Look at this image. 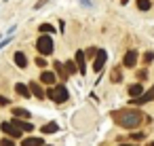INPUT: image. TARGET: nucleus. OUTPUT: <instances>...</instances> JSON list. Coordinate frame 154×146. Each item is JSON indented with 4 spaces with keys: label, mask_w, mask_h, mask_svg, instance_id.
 <instances>
[{
    "label": "nucleus",
    "mask_w": 154,
    "mask_h": 146,
    "mask_svg": "<svg viewBox=\"0 0 154 146\" xmlns=\"http://www.w3.org/2000/svg\"><path fill=\"white\" fill-rule=\"evenodd\" d=\"M63 68H66V72H68V74H74V72H78V70H76V64H74L72 59H70V62H66V66H63Z\"/></svg>",
    "instance_id": "19"
},
{
    "label": "nucleus",
    "mask_w": 154,
    "mask_h": 146,
    "mask_svg": "<svg viewBox=\"0 0 154 146\" xmlns=\"http://www.w3.org/2000/svg\"><path fill=\"white\" fill-rule=\"evenodd\" d=\"M122 64H125V68H133V66L137 64V53H135V51H129V53L125 55Z\"/></svg>",
    "instance_id": "8"
},
{
    "label": "nucleus",
    "mask_w": 154,
    "mask_h": 146,
    "mask_svg": "<svg viewBox=\"0 0 154 146\" xmlns=\"http://www.w3.org/2000/svg\"><path fill=\"white\" fill-rule=\"evenodd\" d=\"M112 119H114V123L120 125L122 129H135V127H139L141 121H143L141 112H137V110H127V108L112 112Z\"/></svg>",
    "instance_id": "1"
},
{
    "label": "nucleus",
    "mask_w": 154,
    "mask_h": 146,
    "mask_svg": "<svg viewBox=\"0 0 154 146\" xmlns=\"http://www.w3.org/2000/svg\"><path fill=\"white\" fill-rule=\"evenodd\" d=\"M0 129H2L7 135H11V138H21V129L17 127V125H13L11 121H7V123H2L0 125Z\"/></svg>",
    "instance_id": "4"
},
{
    "label": "nucleus",
    "mask_w": 154,
    "mask_h": 146,
    "mask_svg": "<svg viewBox=\"0 0 154 146\" xmlns=\"http://www.w3.org/2000/svg\"><path fill=\"white\" fill-rule=\"evenodd\" d=\"M42 144H45V140L42 138H34V135L21 140V146H42Z\"/></svg>",
    "instance_id": "10"
},
{
    "label": "nucleus",
    "mask_w": 154,
    "mask_h": 146,
    "mask_svg": "<svg viewBox=\"0 0 154 146\" xmlns=\"http://www.w3.org/2000/svg\"><path fill=\"white\" fill-rule=\"evenodd\" d=\"M40 32H42V34H51V32H55V28H53L51 24H42V26H40Z\"/></svg>",
    "instance_id": "21"
},
{
    "label": "nucleus",
    "mask_w": 154,
    "mask_h": 146,
    "mask_svg": "<svg viewBox=\"0 0 154 146\" xmlns=\"http://www.w3.org/2000/svg\"><path fill=\"white\" fill-rule=\"evenodd\" d=\"M47 95H49L53 102H57V104H63V102H68V97H70V91H68V87H66V85H53V87L47 91Z\"/></svg>",
    "instance_id": "2"
},
{
    "label": "nucleus",
    "mask_w": 154,
    "mask_h": 146,
    "mask_svg": "<svg viewBox=\"0 0 154 146\" xmlns=\"http://www.w3.org/2000/svg\"><path fill=\"white\" fill-rule=\"evenodd\" d=\"M110 78H112L114 83H118V81H120V70H118V68H114V70H112V76H110Z\"/></svg>",
    "instance_id": "22"
},
{
    "label": "nucleus",
    "mask_w": 154,
    "mask_h": 146,
    "mask_svg": "<svg viewBox=\"0 0 154 146\" xmlns=\"http://www.w3.org/2000/svg\"><path fill=\"white\" fill-rule=\"evenodd\" d=\"M131 140H143V133H133Z\"/></svg>",
    "instance_id": "30"
},
{
    "label": "nucleus",
    "mask_w": 154,
    "mask_h": 146,
    "mask_svg": "<svg viewBox=\"0 0 154 146\" xmlns=\"http://www.w3.org/2000/svg\"><path fill=\"white\" fill-rule=\"evenodd\" d=\"M55 131H59V125H57V123H47V125H42V133H55Z\"/></svg>",
    "instance_id": "16"
},
{
    "label": "nucleus",
    "mask_w": 154,
    "mask_h": 146,
    "mask_svg": "<svg viewBox=\"0 0 154 146\" xmlns=\"http://www.w3.org/2000/svg\"><path fill=\"white\" fill-rule=\"evenodd\" d=\"M143 59H146V62H152V59H154V53H152V51H148V53L143 55Z\"/></svg>",
    "instance_id": "27"
},
{
    "label": "nucleus",
    "mask_w": 154,
    "mask_h": 146,
    "mask_svg": "<svg viewBox=\"0 0 154 146\" xmlns=\"http://www.w3.org/2000/svg\"><path fill=\"white\" fill-rule=\"evenodd\" d=\"M154 97V91L150 89L148 93H141V95H137V97H133V104H137V106H141V104H148L150 100Z\"/></svg>",
    "instance_id": "7"
},
{
    "label": "nucleus",
    "mask_w": 154,
    "mask_h": 146,
    "mask_svg": "<svg viewBox=\"0 0 154 146\" xmlns=\"http://www.w3.org/2000/svg\"><path fill=\"white\" fill-rule=\"evenodd\" d=\"M55 70H57V76H61V78H68V72H66V68H63V64H59V62H55Z\"/></svg>",
    "instance_id": "18"
},
{
    "label": "nucleus",
    "mask_w": 154,
    "mask_h": 146,
    "mask_svg": "<svg viewBox=\"0 0 154 146\" xmlns=\"http://www.w3.org/2000/svg\"><path fill=\"white\" fill-rule=\"evenodd\" d=\"M85 59H87V55H85L82 51H76V70H78L80 74H87V66H85Z\"/></svg>",
    "instance_id": "5"
},
{
    "label": "nucleus",
    "mask_w": 154,
    "mask_h": 146,
    "mask_svg": "<svg viewBox=\"0 0 154 146\" xmlns=\"http://www.w3.org/2000/svg\"><path fill=\"white\" fill-rule=\"evenodd\" d=\"M42 146H45V144H42Z\"/></svg>",
    "instance_id": "33"
},
{
    "label": "nucleus",
    "mask_w": 154,
    "mask_h": 146,
    "mask_svg": "<svg viewBox=\"0 0 154 146\" xmlns=\"http://www.w3.org/2000/svg\"><path fill=\"white\" fill-rule=\"evenodd\" d=\"M15 91H17L19 95H23V97H30V95H32V93H30V89H28L26 85H21V83H17V85H15Z\"/></svg>",
    "instance_id": "15"
},
{
    "label": "nucleus",
    "mask_w": 154,
    "mask_h": 146,
    "mask_svg": "<svg viewBox=\"0 0 154 146\" xmlns=\"http://www.w3.org/2000/svg\"><path fill=\"white\" fill-rule=\"evenodd\" d=\"M152 91H154V85H152Z\"/></svg>",
    "instance_id": "32"
},
{
    "label": "nucleus",
    "mask_w": 154,
    "mask_h": 146,
    "mask_svg": "<svg viewBox=\"0 0 154 146\" xmlns=\"http://www.w3.org/2000/svg\"><path fill=\"white\" fill-rule=\"evenodd\" d=\"M36 64H38L40 68H45V64H47V62H45V57H36Z\"/></svg>",
    "instance_id": "28"
},
{
    "label": "nucleus",
    "mask_w": 154,
    "mask_h": 146,
    "mask_svg": "<svg viewBox=\"0 0 154 146\" xmlns=\"http://www.w3.org/2000/svg\"><path fill=\"white\" fill-rule=\"evenodd\" d=\"M120 146H133V144H120Z\"/></svg>",
    "instance_id": "31"
},
{
    "label": "nucleus",
    "mask_w": 154,
    "mask_h": 146,
    "mask_svg": "<svg viewBox=\"0 0 154 146\" xmlns=\"http://www.w3.org/2000/svg\"><path fill=\"white\" fill-rule=\"evenodd\" d=\"M146 76H148V72H146V70H139V72H137V78H139V83H141Z\"/></svg>",
    "instance_id": "23"
},
{
    "label": "nucleus",
    "mask_w": 154,
    "mask_h": 146,
    "mask_svg": "<svg viewBox=\"0 0 154 146\" xmlns=\"http://www.w3.org/2000/svg\"><path fill=\"white\" fill-rule=\"evenodd\" d=\"M11 123H13V125H17L21 131H32V129H34V125H32V123H28V121H21V119H17V116H15Z\"/></svg>",
    "instance_id": "9"
},
{
    "label": "nucleus",
    "mask_w": 154,
    "mask_h": 146,
    "mask_svg": "<svg viewBox=\"0 0 154 146\" xmlns=\"http://www.w3.org/2000/svg\"><path fill=\"white\" fill-rule=\"evenodd\" d=\"M47 2H49V0H38V2L34 5V9H42V7H45Z\"/></svg>",
    "instance_id": "24"
},
{
    "label": "nucleus",
    "mask_w": 154,
    "mask_h": 146,
    "mask_svg": "<svg viewBox=\"0 0 154 146\" xmlns=\"http://www.w3.org/2000/svg\"><path fill=\"white\" fill-rule=\"evenodd\" d=\"M137 7H139L141 11H148V9L152 7V2H150V0H137Z\"/></svg>",
    "instance_id": "20"
},
{
    "label": "nucleus",
    "mask_w": 154,
    "mask_h": 146,
    "mask_svg": "<svg viewBox=\"0 0 154 146\" xmlns=\"http://www.w3.org/2000/svg\"><path fill=\"white\" fill-rule=\"evenodd\" d=\"M28 89H32L30 93H32V95H36L38 100H42V97H45V91L38 87V83H30V87H28Z\"/></svg>",
    "instance_id": "13"
},
{
    "label": "nucleus",
    "mask_w": 154,
    "mask_h": 146,
    "mask_svg": "<svg viewBox=\"0 0 154 146\" xmlns=\"http://www.w3.org/2000/svg\"><path fill=\"white\" fill-rule=\"evenodd\" d=\"M36 49H38L40 55H51V53H53V38L47 36V34L38 36V40H36Z\"/></svg>",
    "instance_id": "3"
},
{
    "label": "nucleus",
    "mask_w": 154,
    "mask_h": 146,
    "mask_svg": "<svg viewBox=\"0 0 154 146\" xmlns=\"http://www.w3.org/2000/svg\"><path fill=\"white\" fill-rule=\"evenodd\" d=\"M40 81L45 85H55V72H42L40 74Z\"/></svg>",
    "instance_id": "11"
},
{
    "label": "nucleus",
    "mask_w": 154,
    "mask_h": 146,
    "mask_svg": "<svg viewBox=\"0 0 154 146\" xmlns=\"http://www.w3.org/2000/svg\"><path fill=\"white\" fill-rule=\"evenodd\" d=\"M13 114H15L17 119H30V112H28L26 108H13Z\"/></svg>",
    "instance_id": "17"
},
{
    "label": "nucleus",
    "mask_w": 154,
    "mask_h": 146,
    "mask_svg": "<svg viewBox=\"0 0 154 146\" xmlns=\"http://www.w3.org/2000/svg\"><path fill=\"white\" fill-rule=\"evenodd\" d=\"M9 43H11V38H5V40H0V49H5Z\"/></svg>",
    "instance_id": "29"
},
{
    "label": "nucleus",
    "mask_w": 154,
    "mask_h": 146,
    "mask_svg": "<svg viewBox=\"0 0 154 146\" xmlns=\"http://www.w3.org/2000/svg\"><path fill=\"white\" fill-rule=\"evenodd\" d=\"M141 93H143L141 83H135V85H131V87H129V95H131V97H137V95H141Z\"/></svg>",
    "instance_id": "12"
},
{
    "label": "nucleus",
    "mask_w": 154,
    "mask_h": 146,
    "mask_svg": "<svg viewBox=\"0 0 154 146\" xmlns=\"http://www.w3.org/2000/svg\"><path fill=\"white\" fill-rule=\"evenodd\" d=\"M11 102H9V97H5V95H0V106H9Z\"/></svg>",
    "instance_id": "25"
},
{
    "label": "nucleus",
    "mask_w": 154,
    "mask_h": 146,
    "mask_svg": "<svg viewBox=\"0 0 154 146\" xmlns=\"http://www.w3.org/2000/svg\"><path fill=\"white\" fill-rule=\"evenodd\" d=\"M106 51H97V57H95V62H93V70L95 72H101V68H103V64H106Z\"/></svg>",
    "instance_id": "6"
},
{
    "label": "nucleus",
    "mask_w": 154,
    "mask_h": 146,
    "mask_svg": "<svg viewBox=\"0 0 154 146\" xmlns=\"http://www.w3.org/2000/svg\"><path fill=\"white\" fill-rule=\"evenodd\" d=\"M0 146H15V144H13L11 140H7V138H5V140H0Z\"/></svg>",
    "instance_id": "26"
},
{
    "label": "nucleus",
    "mask_w": 154,
    "mask_h": 146,
    "mask_svg": "<svg viewBox=\"0 0 154 146\" xmlns=\"http://www.w3.org/2000/svg\"><path fill=\"white\" fill-rule=\"evenodd\" d=\"M15 64H17L19 68H26V64H28V57H26V53L17 51V53H15Z\"/></svg>",
    "instance_id": "14"
}]
</instances>
